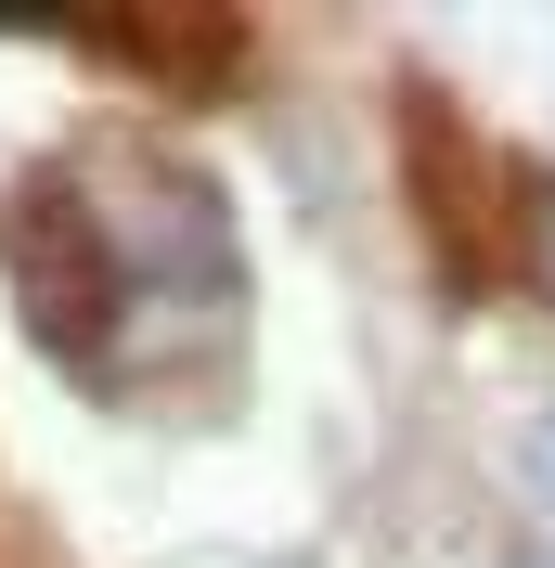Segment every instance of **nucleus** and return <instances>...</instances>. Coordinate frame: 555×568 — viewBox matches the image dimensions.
I'll list each match as a JSON object with an SVG mask.
<instances>
[{
    "mask_svg": "<svg viewBox=\"0 0 555 568\" xmlns=\"http://www.w3.org/2000/svg\"><path fill=\"white\" fill-rule=\"evenodd\" d=\"M0 272H13V311L65 375H117V311H130V258H117L104 207L65 155H39L13 194H0Z\"/></svg>",
    "mask_w": 555,
    "mask_h": 568,
    "instance_id": "nucleus-1",
    "label": "nucleus"
},
{
    "mask_svg": "<svg viewBox=\"0 0 555 568\" xmlns=\"http://www.w3.org/2000/svg\"><path fill=\"white\" fill-rule=\"evenodd\" d=\"M104 233L117 258H130V284H169V297H194V311H233V194H220V169H194V155H169V142H130L104 181Z\"/></svg>",
    "mask_w": 555,
    "mask_h": 568,
    "instance_id": "nucleus-2",
    "label": "nucleus"
},
{
    "mask_svg": "<svg viewBox=\"0 0 555 568\" xmlns=\"http://www.w3.org/2000/svg\"><path fill=\"white\" fill-rule=\"evenodd\" d=\"M401 130H414V194H426V220H440V272L452 284H491V233H478V155H465V130H452V104L440 91H401Z\"/></svg>",
    "mask_w": 555,
    "mask_h": 568,
    "instance_id": "nucleus-3",
    "label": "nucleus"
},
{
    "mask_svg": "<svg viewBox=\"0 0 555 568\" xmlns=\"http://www.w3.org/2000/svg\"><path fill=\"white\" fill-rule=\"evenodd\" d=\"M39 39H65V52H104V65H142V78H233L245 27L233 13H194V27H39Z\"/></svg>",
    "mask_w": 555,
    "mask_h": 568,
    "instance_id": "nucleus-4",
    "label": "nucleus"
},
{
    "mask_svg": "<svg viewBox=\"0 0 555 568\" xmlns=\"http://www.w3.org/2000/svg\"><path fill=\"white\" fill-rule=\"evenodd\" d=\"M504 233H517V272L555 297V169L543 181H517V207H504Z\"/></svg>",
    "mask_w": 555,
    "mask_h": 568,
    "instance_id": "nucleus-5",
    "label": "nucleus"
},
{
    "mask_svg": "<svg viewBox=\"0 0 555 568\" xmlns=\"http://www.w3.org/2000/svg\"><path fill=\"white\" fill-rule=\"evenodd\" d=\"M529 478H543V491H555V414H543V439H529Z\"/></svg>",
    "mask_w": 555,
    "mask_h": 568,
    "instance_id": "nucleus-6",
    "label": "nucleus"
},
{
    "mask_svg": "<svg viewBox=\"0 0 555 568\" xmlns=\"http://www.w3.org/2000/svg\"><path fill=\"white\" fill-rule=\"evenodd\" d=\"M504 568H555V542H517V556H504Z\"/></svg>",
    "mask_w": 555,
    "mask_h": 568,
    "instance_id": "nucleus-7",
    "label": "nucleus"
}]
</instances>
